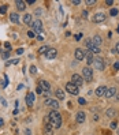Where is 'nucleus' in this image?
I'll use <instances>...</instances> for the list:
<instances>
[{"mask_svg": "<svg viewBox=\"0 0 119 135\" xmlns=\"http://www.w3.org/2000/svg\"><path fill=\"white\" fill-rule=\"evenodd\" d=\"M49 119H51V124L54 128H60L62 126V116L58 111H52L49 113Z\"/></svg>", "mask_w": 119, "mask_h": 135, "instance_id": "obj_1", "label": "nucleus"}, {"mask_svg": "<svg viewBox=\"0 0 119 135\" xmlns=\"http://www.w3.org/2000/svg\"><path fill=\"white\" fill-rule=\"evenodd\" d=\"M82 78H84V81H86V82H92V81H93V71L90 70V67H84Z\"/></svg>", "mask_w": 119, "mask_h": 135, "instance_id": "obj_2", "label": "nucleus"}, {"mask_svg": "<svg viewBox=\"0 0 119 135\" xmlns=\"http://www.w3.org/2000/svg\"><path fill=\"white\" fill-rule=\"evenodd\" d=\"M93 67L96 68L97 71H103L104 67H106V64H104V59L100 56H96L94 60H93Z\"/></svg>", "mask_w": 119, "mask_h": 135, "instance_id": "obj_3", "label": "nucleus"}, {"mask_svg": "<svg viewBox=\"0 0 119 135\" xmlns=\"http://www.w3.org/2000/svg\"><path fill=\"white\" fill-rule=\"evenodd\" d=\"M66 90H67V93L72 94V96H78V94H80V87L75 86L72 82H70V83L66 85Z\"/></svg>", "mask_w": 119, "mask_h": 135, "instance_id": "obj_4", "label": "nucleus"}, {"mask_svg": "<svg viewBox=\"0 0 119 135\" xmlns=\"http://www.w3.org/2000/svg\"><path fill=\"white\" fill-rule=\"evenodd\" d=\"M106 18H107V15L104 12H96L93 15V18H92V21H93L94 23H100V22L106 21Z\"/></svg>", "mask_w": 119, "mask_h": 135, "instance_id": "obj_5", "label": "nucleus"}, {"mask_svg": "<svg viewBox=\"0 0 119 135\" xmlns=\"http://www.w3.org/2000/svg\"><path fill=\"white\" fill-rule=\"evenodd\" d=\"M32 27H33L34 33H41L42 31V22L40 21V19H37V21H34L33 23H32Z\"/></svg>", "mask_w": 119, "mask_h": 135, "instance_id": "obj_6", "label": "nucleus"}, {"mask_svg": "<svg viewBox=\"0 0 119 135\" xmlns=\"http://www.w3.org/2000/svg\"><path fill=\"white\" fill-rule=\"evenodd\" d=\"M71 82L74 83L75 86H78V87H80V86L84 83V78H82L81 75H78V74H72V76H71Z\"/></svg>", "mask_w": 119, "mask_h": 135, "instance_id": "obj_7", "label": "nucleus"}, {"mask_svg": "<svg viewBox=\"0 0 119 135\" xmlns=\"http://www.w3.org/2000/svg\"><path fill=\"white\" fill-rule=\"evenodd\" d=\"M45 105L51 107L54 111H58V108H59V104H58V101H56V100H52V98H47V100H45Z\"/></svg>", "mask_w": 119, "mask_h": 135, "instance_id": "obj_8", "label": "nucleus"}, {"mask_svg": "<svg viewBox=\"0 0 119 135\" xmlns=\"http://www.w3.org/2000/svg\"><path fill=\"white\" fill-rule=\"evenodd\" d=\"M56 55H58V51L55 49V48H51V49H49L48 52L45 53V56H47L48 60H54L55 57H56Z\"/></svg>", "mask_w": 119, "mask_h": 135, "instance_id": "obj_9", "label": "nucleus"}, {"mask_svg": "<svg viewBox=\"0 0 119 135\" xmlns=\"http://www.w3.org/2000/svg\"><path fill=\"white\" fill-rule=\"evenodd\" d=\"M75 59L78 60V62H81V60H84V57H85V52H84L82 49H80V48H78V49H75Z\"/></svg>", "mask_w": 119, "mask_h": 135, "instance_id": "obj_10", "label": "nucleus"}, {"mask_svg": "<svg viewBox=\"0 0 119 135\" xmlns=\"http://www.w3.org/2000/svg\"><path fill=\"white\" fill-rule=\"evenodd\" d=\"M44 135H54V127H52L51 123L44 126Z\"/></svg>", "mask_w": 119, "mask_h": 135, "instance_id": "obj_11", "label": "nucleus"}, {"mask_svg": "<svg viewBox=\"0 0 119 135\" xmlns=\"http://www.w3.org/2000/svg\"><path fill=\"white\" fill-rule=\"evenodd\" d=\"M118 91H116V89L115 87H108L107 89V91H106V97L107 98H111V97H115V94H116Z\"/></svg>", "mask_w": 119, "mask_h": 135, "instance_id": "obj_12", "label": "nucleus"}, {"mask_svg": "<svg viewBox=\"0 0 119 135\" xmlns=\"http://www.w3.org/2000/svg\"><path fill=\"white\" fill-rule=\"evenodd\" d=\"M106 91H107L106 86H100V87L96 89V96H97V97H103V96H106Z\"/></svg>", "mask_w": 119, "mask_h": 135, "instance_id": "obj_13", "label": "nucleus"}, {"mask_svg": "<svg viewBox=\"0 0 119 135\" xmlns=\"http://www.w3.org/2000/svg\"><path fill=\"white\" fill-rule=\"evenodd\" d=\"M34 102V93H28L26 94V104L29 105V107H32Z\"/></svg>", "mask_w": 119, "mask_h": 135, "instance_id": "obj_14", "label": "nucleus"}, {"mask_svg": "<svg viewBox=\"0 0 119 135\" xmlns=\"http://www.w3.org/2000/svg\"><path fill=\"white\" fill-rule=\"evenodd\" d=\"M85 57H86V62H88V64H93L94 57H93V53H92L90 51H86V52H85Z\"/></svg>", "mask_w": 119, "mask_h": 135, "instance_id": "obj_15", "label": "nucleus"}, {"mask_svg": "<svg viewBox=\"0 0 119 135\" xmlns=\"http://www.w3.org/2000/svg\"><path fill=\"white\" fill-rule=\"evenodd\" d=\"M86 119V113L85 112H78L77 113V123H84Z\"/></svg>", "mask_w": 119, "mask_h": 135, "instance_id": "obj_16", "label": "nucleus"}, {"mask_svg": "<svg viewBox=\"0 0 119 135\" xmlns=\"http://www.w3.org/2000/svg\"><path fill=\"white\" fill-rule=\"evenodd\" d=\"M40 87H41L44 91H49L51 85H49V82H47V81H40Z\"/></svg>", "mask_w": 119, "mask_h": 135, "instance_id": "obj_17", "label": "nucleus"}, {"mask_svg": "<svg viewBox=\"0 0 119 135\" xmlns=\"http://www.w3.org/2000/svg\"><path fill=\"white\" fill-rule=\"evenodd\" d=\"M116 109H114V108H110V109H107L106 111V115H107V117H115L116 116Z\"/></svg>", "mask_w": 119, "mask_h": 135, "instance_id": "obj_18", "label": "nucleus"}, {"mask_svg": "<svg viewBox=\"0 0 119 135\" xmlns=\"http://www.w3.org/2000/svg\"><path fill=\"white\" fill-rule=\"evenodd\" d=\"M15 4H16V8H18L19 11H24L25 8H26V3L22 1V0H16Z\"/></svg>", "mask_w": 119, "mask_h": 135, "instance_id": "obj_19", "label": "nucleus"}, {"mask_svg": "<svg viewBox=\"0 0 119 135\" xmlns=\"http://www.w3.org/2000/svg\"><path fill=\"white\" fill-rule=\"evenodd\" d=\"M92 41H93V44L96 47H98V45H101V42H103V40H101L100 36H94L93 38H92Z\"/></svg>", "mask_w": 119, "mask_h": 135, "instance_id": "obj_20", "label": "nucleus"}, {"mask_svg": "<svg viewBox=\"0 0 119 135\" xmlns=\"http://www.w3.org/2000/svg\"><path fill=\"white\" fill-rule=\"evenodd\" d=\"M24 22L26 25H29V26H32L33 22H32V15H30V14H26V15L24 16Z\"/></svg>", "mask_w": 119, "mask_h": 135, "instance_id": "obj_21", "label": "nucleus"}, {"mask_svg": "<svg viewBox=\"0 0 119 135\" xmlns=\"http://www.w3.org/2000/svg\"><path fill=\"white\" fill-rule=\"evenodd\" d=\"M56 97H58V100H64V91L62 90V89H58L56 90Z\"/></svg>", "mask_w": 119, "mask_h": 135, "instance_id": "obj_22", "label": "nucleus"}, {"mask_svg": "<svg viewBox=\"0 0 119 135\" xmlns=\"http://www.w3.org/2000/svg\"><path fill=\"white\" fill-rule=\"evenodd\" d=\"M10 19H11V21L14 22V23H18V22H19V16H18V14L12 12V14H11V15H10Z\"/></svg>", "mask_w": 119, "mask_h": 135, "instance_id": "obj_23", "label": "nucleus"}, {"mask_svg": "<svg viewBox=\"0 0 119 135\" xmlns=\"http://www.w3.org/2000/svg\"><path fill=\"white\" fill-rule=\"evenodd\" d=\"M86 47H88V49H89V51H92V49H93V48L96 47V45L93 44V41H92V40L89 38V40H86Z\"/></svg>", "mask_w": 119, "mask_h": 135, "instance_id": "obj_24", "label": "nucleus"}, {"mask_svg": "<svg viewBox=\"0 0 119 135\" xmlns=\"http://www.w3.org/2000/svg\"><path fill=\"white\" fill-rule=\"evenodd\" d=\"M49 49H51V48H49L48 45H42V47L38 49V52H40V53H44V55H45V53H47Z\"/></svg>", "mask_w": 119, "mask_h": 135, "instance_id": "obj_25", "label": "nucleus"}, {"mask_svg": "<svg viewBox=\"0 0 119 135\" xmlns=\"http://www.w3.org/2000/svg\"><path fill=\"white\" fill-rule=\"evenodd\" d=\"M116 122H112L111 124H110V128H111V130H116Z\"/></svg>", "mask_w": 119, "mask_h": 135, "instance_id": "obj_26", "label": "nucleus"}, {"mask_svg": "<svg viewBox=\"0 0 119 135\" xmlns=\"http://www.w3.org/2000/svg\"><path fill=\"white\" fill-rule=\"evenodd\" d=\"M6 11H7V5H2L0 7V14H6Z\"/></svg>", "mask_w": 119, "mask_h": 135, "instance_id": "obj_27", "label": "nucleus"}, {"mask_svg": "<svg viewBox=\"0 0 119 135\" xmlns=\"http://www.w3.org/2000/svg\"><path fill=\"white\" fill-rule=\"evenodd\" d=\"M110 14H111V15H112V16H115V15H118V10H116V8H112V10H111V11H110Z\"/></svg>", "mask_w": 119, "mask_h": 135, "instance_id": "obj_28", "label": "nucleus"}, {"mask_svg": "<svg viewBox=\"0 0 119 135\" xmlns=\"http://www.w3.org/2000/svg\"><path fill=\"white\" fill-rule=\"evenodd\" d=\"M28 36L30 37V38H34V37H36V33H34L33 30H30V31H28Z\"/></svg>", "mask_w": 119, "mask_h": 135, "instance_id": "obj_29", "label": "nucleus"}, {"mask_svg": "<svg viewBox=\"0 0 119 135\" xmlns=\"http://www.w3.org/2000/svg\"><path fill=\"white\" fill-rule=\"evenodd\" d=\"M4 48L10 52V51H11V44H10V42H4Z\"/></svg>", "mask_w": 119, "mask_h": 135, "instance_id": "obj_30", "label": "nucleus"}, {"mask_svg": "<svg viewBox=\"0 0 119 135\" xmlns=\"http://www.w3.org/2000/svg\"><path fill=\"white\" fill-rule=\"evenodd\" d=\"M85 98H82V97H81V98H78V104L80 105H85Z\"/></svg>", "mask_w": 119, "mask_h": 135, "instance_id": "obj_31", "label": "nucleus"}, {"mask_svg": "<svg viewBox=\"0 0 119 135\" xmlns=\"http://www.w3.org/2000/svg\"><path fill=\"white\" fill-rule=\"evenodd\" d=\"M86 4H88V5H93V4H96V0H86Z\"/></svg>", "mask_w": 119, "mask_h": 135, "instance_id": "obj_32", "label": "nucleus"}, {"mask_svg": "<svg viewBox=\"0 0 119 135\" xmlns=\"http://www.w3.org/2000/svg\"><path fill=\"white\" fill-rule=\"evenodd\" d=\"M36 72H37V68L34 67V66H32L30 67V74H36Z\"/></svg>", "mask_w": 119, "mask_h": 135, "instance_id": "obj_33", "label": "nucleus"}, {"mask_svg": "<svg viewBox=\"0 0 119 135\" xmlns=\"http://www.w3.org/2000/svg\"><path fill=\"white\" fill-rule=\"evenodd\" d=\"M2 55H3V57H4V59H7V57H8V55H10V53H8V52H4V51H3Z\"/></svg>", "mask_w": 119, "mask_h": 135, "instance_id": "obj_34", "label": "nucleus"}, {"mask_svg": "<svg viewBox=\"0 0 119 135\" xmlns=\"http://www.w3.org/2000/svg\"><path fill=\"white\" fill-rule=\"evenodd\" d=\"M114 70H119V62H116V63H115V64H114Z\"/></svg>", "mask_w": 119, "mask_h": 135, "instance_id": "obj_35", "label": "nucleus"}, {"mask_svg": "<svg viewBox=\"0 0 119 135\" xmlns=\"http://www.w3.org/2000/svg\"><path fill=\"white\" fill-rule=\"evenodd\" d=\"M36 93H40V94H42V89L40 87V86H38V87L36 89Z\"/></svg>", "mask_w": 119, "mask_h": 135, "instance_id": "obj_36", "label": "nucleus"}, {"mask_svg": "<svg viewBox=\"0 0 119 135\" xmlns=\"http://www.w3.org/2000/svg\"><path fill=\"white\" fill-rule=\"evenodd\" d=\"M81 38H82V34H77V36H75V40H77V41H80Z\"/></svg>", "mask_w": 119, "mask_h": 135, "instance_id": "obj_37", "label": "nucleus"}, {"mask_svg": "<svg viewBox=\"0 0 119 135\" xmlns=\"http://www.w3.org/2000/svg\"><path fill=\"white\" fill-rule=\"evenodd\" d=\"M115 52H116V53L119 55V42H118L116 45H115Z\"/></svg>", "mask_w": 119, "mask_h": 135, "instance_id": "obj_38", "label": "nucleus"}, {"mask_svg": "<svg viewBox=\"0 0 119 135\" xmlns=\"http://www.w3.org/2000/svg\"><path fill=\"white\" fill-rule=\"evenodd\" d=\"M16 53H18V55H22V53H24V49H22V48H19V49H16Z\"/></svg>", "mask_w": 119, "mask_h": 135, "instance_id": "obj_39", "label": "nucleus"}, {"mask_svg": "<svg viewBox=\"0 0 119 135\" xmlns=\"http://www.w3.org/2000/svg\"><path fill=\"white\" fill-rule=\"evenodd\" d=\"M25 3L26 4H34L36 1H34V0H28V1H25Z\"/></svg>", "mask_w": 119, "mask_h": 135, "instance_id": "obj_40", "label": "nucleus"}, {"mask_svg": "<svg viewBox=\"0 0 119 135\" xmlns=\"http://www.w3.org/2000/svg\"><path fill=\"white\" fill-rule=\"evenodd\" d=\"M112 3H114L112 0H107V1H106V4H107V5H112Z\"/></svg>", "mask_w": 119, "mask_h": 135, "instance_id": "obj_41", "label": "nucleus"}, {"mask_svg": "<svg viewBox=\"0 0 119 135\" xmlns=\"http://www.w3.org/2000/svg\"><path fill=\"white\" fill-rule=\"evenodd\" d=\"M37 40H38V41H42L44 38H42V36H41V34H38V36H37Z\"/></svg>", "mask_w": 119, "mask_h": 135, "instance_id": "obj_42", "label": "nucleus"}, {"mask_svg": "<svg viewBox=\"0 0 119 135\" xmlns=\"http://www.w3.org/2000/svg\"><path fill=\"white\" fill-rule=\"evenodd\" d=\"M82 15H84V18H86V16H88V11H84Z\"/></svg>", "mask_w": 119, "mask_h": 135, "instance_id": "obj_43", "label": "nucleus"}, {"mask_svg": "<svg viewBox=\"0 0 119 135\" xmlns=\"http://www.w3.org/2000/svg\"><path fill=\"white\" fill-rule=\"evenodd\" d=\"M80 3H81V1H80V0H74V1H72V4H74V5H75V4H80Z\"/></svg>", "mask_w": 119, "mask_h": 135, "instance_id": "obj_44", "label": "nucleus"}, {"mask_svg": "<svg viewBox=\"0 0 119 135\" xmlns=\"http://www.w3.org/2000/svg\"><path fill=\"white\" fill-rule=\"evenodd\" d=\"M25 134H26V135H32V133H30V130H25Z\"/></svg>", "mask_w": 119, "mask_h": 135, "instance_id": "obj_45", "label": "nucleus"}, {"mask_svg": "<svg viewBox=\"0 0 119 135\" xmlns=\"http://www.w3.org/2000/svg\"><path fill=\"white\" fill-rule=\"evenodd\" d=\"M3 124H4V120H3V119H0V127H2Z\"/></svg>", "mask_w": 119, "mask_h": 135, "instance_id": "obj_46", "label": "nucleus"}, {"mask_svg": "<svg viewBox=\"0 0 119 135\" xmlns=\"http://www.w3.org/2000/svg\"><path fill=\"white\" fill-rule=\"evenodd\" d=\"M115 98H116L118 101H119V93H116V94H115Z\"/></svg>", "mask_w": 119, "mask_h": 135, "instance_id": "obj_47", "label": "nucleus"}, {"mask_svg": "<svg viewBox=\"0 0 119 135\" xmlns=\"http://www.w3.org/2000/svg\"><path fill=\"white\" fill-rule=\"evenodd\" d=\"M116 31H118V33H119V26H118V29H116Z\"/></svg>", "mask_w": 119, "mask_h": 135, "instance_id": "obj_48", "label": "nucleus"}, {"mask_svg": "<svg viewBox=\"0 0 119 135\" xmlns=\"http://www.w3.org/2000/svg\"><path fill=\"white\" fill-rule=\"evenodd\" d=\"M118 135H119V130H118Z\"/></svg>", "mask_w": 119, "mask_h": 135, "instance_id": "obj_49", "label": "nucleus"}]
</instances>
